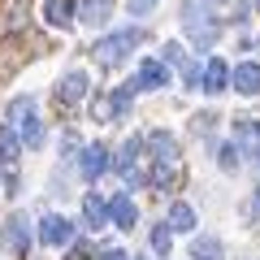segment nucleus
I'll return each mask as SVG.
<instances>
[{
    "mask_svg": "<svg viewBox=\"0 0 260 260\" xmlns=\"http://www.w3.org/2000/svg\"><path fill=\"white\" fill-rule=\"evenodd\" d=\"M182 26H186L195 48H213L217 35H221V22L208 13V0H186L182 5Z\"/></svg>",
    "mask_w": 260,
    "mask_h": 260,
    "instance_id": "f257e3e1",
    "label": "nucleus"
},
{
    "mask_svg": "<svg viewBox=\"0 0 260 260\" xmlns=\"http://www.w3.org/2000/svg\"><path fill=\"white\" fill-rule=\"evenodd\" d=\"M9 126L18 130V139H22V148H44V121L35 117V100L30 95H13L9 100Z\"/></svg>",
    "mask_w": 260,
    "mask_h": 260,
    "instance_id": "f03ea898",
    "label": "nucleus"
},
{
    "mask_svg": "<svg viewBox=\"0 0 260 260\" xmlns=\"http://www.w3.org/2000/svg\"><path fill=\"white\" fill-rule=\"evenodd\" d=\"M109 165L121 174L126 186H143V182H148V174H143V139H139V135H130V139L121 143L117 160H109Z\"/></svg>",
    "mask_w": 260,
    "mask_h": 260,
    "instance_id": "7ed1b4c3",
    "label": "nucleus"
},
{
    "mask_svg": "<svg viewBox=\"0 0 260 260\" xmlns=\"http://www.w3.org/2000/svg\"><path fill=\"white\" fill-rule=\"evenodd\" d=\"M139 39H143V30L126 26V30H117V35H104L91 52H95V61H100V65H121L130 56V48H139Z\"/></svg>",
    "mask_w": 260,
    "mask_h": 260,
    "instance_id": "20e7f679",
    "label": "nucleus"
},
{
    "mask_svg": "<svg viewBox=\"0 0 260 260\" xmlns=\"http://www.w3.org/2000/svg\"><path fill=\"white\" fill-rule=\"evenodd\" d=\"M130 104H135V83L117 87L113 95H100V100L91 104V113H95V121H121L130 113Z\"/></svg>",
    "mask_w": 260,
    "mask_h": 260,
    "instance_id": "39448f33",
    "label": "nucleus"
},
{
    "mask_svg": "<svg viewBox=\"0 0 260 260\" xmlns=\"http://www.w3.org/2000/svg\"><path fill=\"white\" fill-rule=\"evenodd\" d=\"M39 243L44 247H70L74 243V221L61 213H48L44 221H39Z\"/></svg>",
    "mask_w": 260,
    "mask_h": 260,
    "instance_id": "423d86ee",
    "label": "nucleus"
},
{
    "mask_svg": "<svg viewBox=\"0 0 260 260\" xmlns=\"http://www.w3.org/2000/svg\"><path fill=\"white\" fill-rule=\"evenodd\" d=\"M78 169H83L87 182L104 178V174H109V148H104V143H91V148H83V156H78Z\"/></svg>",
    "mask_w": 260,
    "mask_h": 260,
    "instance_id": "0eeeda50",
    "label": "nucleus"
},
{
    "mask_svg": "<svg viewBox=\"0 0 260 260\" xmlns=\"http://www.w3.org/2000/svg\"><path fill=\"white\" fill-rule=\"evenodd\" d=\"M135 87H143V91H160V87H169V65L156 61V56H148V61L139 65V78H135Z\"/></svg>",
    "mask_w": 260,
    "mask_h": 260,
    "instance_id": "6e6552de",
    "label": "nucleus"
},
{
    "mask_svg": "<svg viewBox=\"0 0 260 260\" xmlns=\"http://www.w3.org/2000/svg\"><path fill=\"white\" fill-rule=\"evenodd\" d=\"M5 247L13 251V256H26L30 251V221L26 217H9V225H5Z\"/></svg>",
    "mask_w": 260,
    "mask_h": 260,
    "instance_id": "1a4fd4ad",
    "label": "nucleus"
},
{
    "mask_svg": "<svg viewBox=\"0 0 260 260\" xmlns=\"http://www.w3.org/2000/svg\"><path fill=\"white\" fill-rule=\"evenodd\" d=\"M83 95H87V74H83V70H70V74L56 83V100H61V104H78Z\"/></svg>",
    "mask_w": 260,
    "mask_h": 260,
    "instance_id": "9d476101",
    "label": "nucleus"
},
{
    "mask_svg": "<svg viewBox=\"0 0 260 260\" xmlns=\"http://www.w3.org/2000/svg\"><path fill=\"white\" fill-rule=\"evenodd\" d=\"M200 87H204L208 95L225 91V87H230V65H225V61H217V56H213V61L204 65V74H200Z\"/></svg>",
    "mask_w": 260,
    "mask_h": 260,
    "instance_id": "9b49d317",
    "label": "nucleus"
},
{
    "mask_svg": "<svg viewBox=\"0 0 260 260\" xmlns=\"http://www.w3.org/2000/svg\"><path fill=\"white\" fill-rule=\"evenodd\" d=\"M230 83H234V91H243V95H256V91H260V65H256V61H247V65H234Z\"/></svg>",
    "mask_w": 260,
    "mask_h": 260,
    "instance_id": "f8f14e48",
    "label": "nucleus"
},
{
    "mask_svg": "<svg viewBox=\"0 0 260 260\" xmlns=\"http://www.w3.org/2000/svg\"><path fill=\"white\" fill-rule=\"evenodd\" d=\"M143 143L156 152L152 160H178V139H174V135H165V130H148V135H143Z\"/></svg>",
    "mask_w": 260,
    "mask_h": 260,
    "instance_id": "ddd939ff",
    "label": "nucleus"
},
{
    "mask_svg": "<svg viewBox=\"0 0 260 260\" xmlns=\"http://www.w3.org/2000/svg\"><path fill=\"white\" fill-rule=\"evenodd\" d=\"M109 217H113V225L130 230V225L139 221V208H135V200H130V195H113V204H109Z\"/></svg>",
    "mask_w": 260,
    "mask_h": 260,
    "instance_id": "4468645a",
    "label": "nucleus"
},
{
    "mask_svg": "<svg viewBox=\"0 0 260 260\" xmlns=\"http://www.w3.org/2000/svg\"><path fill=\"white\" fill-rule=\"evenodd\" d=\"M83 221H87V230H104L109 225V204L100 195H87L83 200Z\"/></svg>",
    "mask_w": 260,
    "mask_h": 260,
    "instance_id": "2eb2a0df",
    "label": "nucleus"
},
{
    "mask_svg": "<svg viewBox=\"0 0 260 260\" xmlns=\"http://www.w3.org/2000/svg\"><path fill=\"white\" fill-rule=\"evenodd\" d=\"M109 13H113V0H83L78 5V22H87V26L109 22Z\"/></svg>",
    "mask_w": 260,
    "mask_h": 260,
    "instance_id": "dca6fc26",
    "label": "nucleus"
},
{
    "mask_svg": "<svg viewBox=\"0 0 260 260\" xmlns=\"http://www.w3.org/2000/svg\"><path fill=\"white\" fill-rule=\"evenodd\" d=\"M44 18L52 26H70L74 22V0H44Z\"/></svg>",
    "mask_w": 260,
    "mask_h": 260,
    "instance_id": "f3484780",
    "label": "nucleus"
},
{
    "mask_svg": "<svg viewBox=\"0 0 260 260\" xmlns=\"http://www.w3.org/2000/svg\"><path fill=\"white\" fill-rule=\"evenodd\" d=\"M169 230H174V234H186V230H195V208L191 204H174V208H169Z\"/></svg>",
    "mask_w": 260,
    "mask_h": 260,
    "instance_id": "a211bd4d",
    "label": "nucleus"
},
{
    "mask_svg": "<svg viewBox=\"0 0 260 260\" xmlns=\"http://www.w3.org/2000/svg\"><path fill=\"white\" fill-rule=\"evenodd\" d=\"M234 143H239V148L243 143H260V121L256 117H239L234 121Z\"/></svg>",
    "mask_w": 260,
    "mask_h": 260,
    "instance_id": "6ab92c4d",
    "label": "nucleus"
},
{
    "mask_svg": "<svg viewBox=\"0 0 260 260\" xmlns=\"http://www.w3.org/2000/svg\"><path fill=\"white\" fill-rule=\"evenodd\" d=\"M191 260H221V243H217L213 234L195 239V243H191Z\"/></svg>",
    "mask_w": 260,
    "mask_h": 260,
    "instance_id": "aec40b11",
    "label": "nucleus"
},
{
    "mask_svg": "<svg viewBox=\"0 0 260 260\" xmlns=\"http://www.w3.org/2000/svg\"><path fill=\"white\" fill-rule=\"evenodd\" d=\"M169 247H174V230L160 221L156 230H152V251H156V256H169Z\"/></svg>",
    "mask_w": 260,
    "mask_h": 260,
    "instance_id": "412c9836",
    "label": "nucleus"
},
{
    "mask_svg": "<svg viewBox=\"0 0 260 260\" xmlns=\"http://www.w3.org/2000/svg\"><path fill=\"white\" fill-rule=\"evenodd\" d=\"M239 143H221V148H217V165L221 169H239Z\"/></svg>",
    "mask_w": 260,
    "mask_h": 260,
    "instance_id": "4be33fe9",
    "label": "nucleus"
},
{
    "mask_svg": "<svg viewBox=\"0 0 260 260\" xmlns=\"http://www.w3.org/2000/svg\"><path fill=\"white\" fill-rule=\"evenodd\" d=\"M126 5H130V18H143V13L156 9V0H126Z\"/></svg>",
    "mask_w": 260,
    "mask_h": 260,
    "instance_id": "5701e85b",
    "label": "nucleus"
},
{
    "mask_svg": "<svg viewBox=\"0 0 260 260\" xmlns=\"http://www.w3.org/2000/svg\"><path fill=\"white\" fill-rule=\"evenodd\" d=\"M213 126H217V117H213V113H200V117H195V135H208Z\"/></svg>",
    "mask_w": 260,
    "mask_h": 260,
    "instance_id": "b1692460",
    "label": "nucleus"
},
{
    "mask_svg": "<svg viewBox=\"0 0 260 260\" xmlns=\"http://www.w3.org/2000/svg\"><path fill=\"white\" fill-rule=\"evenodd\" d=\"M100 260H130V256H126L121 247H104V251H100Z\"/></svg>",
    "mask_w": 260,
    "mask_h": 260,
    "instance_id": "393cba45",
    "label": "nucleus"
},
{
    "mask_svg": "<svg viewBox=\"0 0 260 260\" xmlns=\"http://www.w3.org/2000/svg\"><path fill=\"white\" fill-rule=\"evenodd\" d=\"M251 217L260 221V186H256V195H251Z\"/></svg>",
    "mask_w": 260,
    "mask_h": 260,
    "instance_id": "a878e982",
    "label": "nucleus"
},
{
    "mask_svg": "<svg viewBox=\"0 0 260 260\" xmlns=\"http://www.w3.org/2000/svg\"><path fill=\"white\" fill-rule=\"evenodd\" d=\"M208 5H221V0H208Z\"/></svg>",
    "mask_w": 260,
    "mask_h": 260,
    "instance_id": "bb28decb",
    "label": "nucleus"
},
{
    "mask_svg": "<svg viewBox=\"0 0 260 260\" xmlns=\"http://www.w3.org/2000/svg\"><path fill=\"white\" fill-rule=\"evenodd\" d=\"M256 156H260V152H256Z\"/></svg>",
    "mask_w": 260,
    "mask_h": 260,
    "instance_id": "cd10ccee",
    "label": "nucleus"
}]
</instances>
